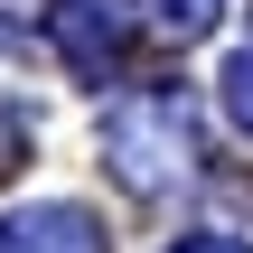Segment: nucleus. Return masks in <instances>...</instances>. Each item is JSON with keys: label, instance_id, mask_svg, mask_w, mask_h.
<instances>
[{"label": "nucleus", "instance_id": "f257e3e1", "mask_svg": "<svg viewBox=\"0 0 253 253\" xmlns=\"http://www.w3.org/2000/svg\"><path fill=\"white\" fill-rule=\"evenodd\" d=\"M103 160H113V178H122V188H141V197L178 188V178L197 169V122H188V94L150 84V94L113 103V122H103Z\"/></svg>", "mask_w": 253, "mask_h": 253}, {"label": "nucleus", "instance_id": "f03ea898", "mask_svg": "<svg viewBox=\"0 0 253 253\" xmlns=\"http://www.w3.org/2000/svg\"><path fill=\"white\" fill-rule=\"evenodd\" d=\"M47 28H56L66 66H75L84 84L122 75V56H131V19H122V0H56V9H47Z\"/></svg>", "mask_w": 253, "mask_h": 253}, {"label": "nucleus", "instance_id": "7ed1b4c3", "mask_svg": "<svg viewBox=\"0 0 253 253\" xmlns=\"http://www.w3.org/2000/svg\"><path fill=\"white\" fill-rule=\"evenodd\" d=\"M0 253H103V225H94L84 207L47 197V207H19V216H0Z\"/></svg>", "mask_w": 253, "mask_h": 253}, {"label": "nucleus", "instance_id": "20e7f679", "mask_svg": "<svg viewBox=\"0 0 253 253\" xmlns=\"http://www.w3.org/2000/svg\"><path fill=\"white\" fill-rule=\"evenodd\" d=\"M216 9H225V0H141V19H150L160 38H207Z\"/></svg>", "mask_w": 253, "mask_h": 253}, {"label": "nucleus", "instance_id": "39448f33", "mask_svg": "<svg viewBox=\"0 0 253 253\" xmlns=\"http://www.w3.org/2000/svg\"><path fill=\"white\" fill-rule=\"evenodd\" d=\"M216 94H225V113H235V131L253 141V47L225 56V75H216Z\"/></svg>", "mask_w": 253, "mask_h": 253}, {"label": "nucleus", "instance_id": "423d86ee", "mask_svg": "<svg viewBox=\"0 0 253 253\" xmlns=\"http://www.w3.org/2000/svg\"><path fill=\"white\" fill-rule=\"evenodd\" d=\"M169 253H244L235 235H188V244H169Z\"/></svg>", "mask_w": 253, "mask_h": 253}]
</instances>
